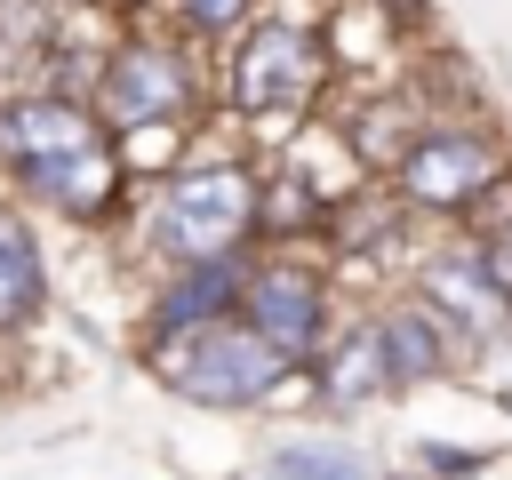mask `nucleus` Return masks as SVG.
<instances>
[{"instance_id": "1", "label": "nucleus", "mask_w": 512, "mask_h": 480, "mask_svg": "<svg viewBox=\"0 0 512 480\" xmlns=\"http://www.w3.org/2000/svg\"><path fill=\"white\" fill-rule=\"evenodd\" d=\"M256 208H264V160L256 152H184L176 168L136 184V200H128V216L112 232H120L128 272H160V264L248 248L256 240Z\"/></svg>"}, {"instance_id": "2", "label": "nucleus", "mask_w": 512, "mask_h": 480, "mask_svg": "<svg viewBox=\"0 0 512 480\" xmlns=\"http://www.w3.org/2000/svg\"><path fill=\"white\" fill-rule=\"evenodd\" d=\"M336 48L328 16L304 8H256L224 48H216V112L232 128H304L336 96Z\"/></svg>"}, {"instance_id": "3", "label": "nucleus", "mask_w": 512, "mask_h": 480, "mask_svg": "<svg viewBox=\"0 0 512 480\" xmlns=\"http://www.w3.org/2000/svg\"><path fill=\"white\" fill-rule=\"evenodd\" d=\"M136 360H144V376L168 400L208 408V416H264L288 392H304V368L272 336H256L240 312L232 320L176 328V336H136Z\"/></svg>"}, {"instance_id": "4", "label": "nucleus", "mask_w": 512, "mask_h": 480, "mask_svg": "<svg viewBox=\"0 0 512 480\" xmlns=\"http://www.w3.org/2000/svg\"><path fill=\"white\" fill-rule=\"evenodd\" d=\"M96 112L112 120V136L144 128V120H192L200 128L216 112V56L160 16H120L112 48H104Z\"/></svg>"}, {"instance_id": "5", "label": "nucleus", "mask_w": 512, "mask_h": 480, "mask_svg": "<svg viewBox=\"0 0 512 480\" xmlns=\"http://www.w3.org/2000/svg\"><path fill=\"white\" fill-rule=\"evenodd\" d=\"M512 168V144L488 112H424V128L408 136V152L392 160L400 200L416 208V224H464L472 200Z\"/></svg>"}, {"instance_id": "6", "label": "nucleus", "mask_w": 512, "mask_h": 480, "mask_svg": "<svg viewBox=\"0 0 512 480\" xmlns=\"http://www.w3.org/2000/svg\"><path fill=\"white\" fill-rule=\"evenodd\" d=\"M344 272H336V256L320 248V240H288V248H256V264H248V288H240V320L256 328V336H272L296 368H312L320 360V344L336 336V320H344Z\"/></svg>"}, {"instance_id": "7", "label": "nucleus", "mask_w": 512, "mask_h": 480, "mask_svg": "<svg viewBox=\"0 0 512 480\" xmlns=\"http://www.w3.org/2000/svg\"><path fill=\"white\" fill-rule=\"evenodd\" d=\"M408 288L432 296V304L456 320V336H464L472 352L512 344V296H504V280L488 272V256H480L472 232L440 224L432 240H416V256H408Z\"/></svg>"}, {"instance_id": "8", "label": "nucleus", "mask_w": 512, "mask_h": 480, "mask_svg": "<svg viewBox=\"0 0 512 480\" xmlns=\"http://www.w3.org/2000/svg\"><path fill=\"white\" fill-rule=\"evenodd\" d=\"M248 264H256V240L248 248H224V256H192V264L144 272L136 336H176V328H200V320H232L240 312V288H248Z\"/></svg>"}, {"instance_id": "9", "label": "nucleus", "mask_w": 512, "mask_h": 480, "mask_svg": "<svg viewBox=\"0 0 512 480\" xmlns=\"http://www.w3.org/2000/svg\"><path fill=\"white\" fill-rule=\"evenodd\" d=\"M304 392H312L328 416H360V408H384V400L400 392L392 352H384V328H376V304L336 320V336H328L320 360L304 368Z\"/></svg>"}, {"instance_id": "10", "label": "nucleus", "mask_w": 512, "mask_h": 480, "mask_svg": "<svg viewBox=\"0 0 512 480\" xmlns=\"http://www.w3.org/2000/svg\"><path fill=\"white\" fill-rule=\"evenodd\" d=\"M416 232H424L416 208H408L400 184L384 176V184H352V192H336V208H328V224H320V248H328L336 272L352 280V272H368V264H400V256H416V248H408Z\"/></svg>"}, {"instance_id": "11", "label": "nucleus", "mask_w": 512, "mask_h": 480, "mask_svg": "<svg viewBox=\"0 0 512 480\" xmlns=\"http://www.w3.org/2000/svg\"><path fill=\"white\" fill-rule=\"evenodd\" d=\"M376 328H384V352H392V376H400V392L456 376V368H464V352H472V344L456 336V320H448L432 296H416L408 280H400L392 296H376Z\"/></svg>"}, {"instance_id": "12", "label": "nucleus", "mask_w": 512, "mask_h": 480, "mask_svg": "<svg viewBox=\"0 0 512 480\" xmlns=\"http://www.w3.org/2000/svg\"><path fill=\"white\" fill-rule=\"evenodd\" d=\"M416 128H424L416 80H360V88L336 104V136H344V152H352L360 176H392V160L408 152Z\"/></svg>"}, {"instance_id": "13", "label": "nucleus", "mask_w": 512, "mask_h": 480, "mask_svg": "<svg viewBox=\"0 0 512 480\" xmlns=\"http://www.w3.org/2000/svg\"><path fill=\"white\" fill-rule=\"evenodd\" d=\"M48 320V240L40 216L0 184V344H24Z\"/></svg>"}, {"instance_id": "14", "label": "nucleus", "mask_w": 512, "mask_h": 480, "mask_svg": "<svg viewBox=\"0 0 512 480\" xmlns=\"http://www.w3.org/2000/svg\"><path fill=\"white\" fill-rule=\"evenodd\" d=\"M88 0H0V96L8 88H40L64 32L80 24Z\"/></svg>"}, {"instance_id": "15", "label": "nucleus", "mask_w": 512, "mask_h": 480, "mask_svg": "<svg viewBox=\"0 0 512 480\" xmlns=\"http://www.w3.org/2000/svg\"><path fill=\"white\" fill-rule=\"evenodd\" d=\"M264 480H384L352 432H280L264 448Z\"/></svg>"}, {"instance_id": "16", "label": "nucleus", "mask_w": 512, "mask_h": 480, "mask_svg": "<svg viewBox=\"0 0 512 480\" xmlns=\"http://www.w3.org/2000/svg\"><path fill=\"white\" fill-rule=\"evenodd\" d=\"M256 8H264V0H152L144 16H160V24H176L184 40H200V48L216 56V48H224V40H232V32H240V24L256 16Z\"/></svg>"}, {"instance_id": "17", "label": "nucleus", "mask_w": 512, "mask_h": 480, "mask_svg": "<svg viewBox=\"0 0 512 480\" xmlns=\"http://www.w3.org/2000/svg\"><path fill=\"white\" fill-rule=\"evenodd\" d=\"M408 464H416V480H480V472L496 464V448H464V440H416V448H408Z\"/></svg>"}, {"instance_id": "18", "label": "nucleus", "mask_w": 512, "mask_h": 480, "mask_svg": "<svg viewBox=\"0 0 512 480\" xmlns=\"http://www.w3.org/2000/svg\"><path fill=\"white\" fill-rule=\"evenodd\" d=\"M496 224H512V168H504V176H496V184L472 200V216H464L456 232H496Z\"/></svg>"}, {"instance_id": "19", "label": "nucleus", "mask_w": 512, "mask_h": 480, "mask_svg": "<svg viewBox=\"0 0 512 480\" xmlns=\"http://www.w3.org/2000/svg\"><path fill=\"white\" fill-rule=\"evenodd\" d=\"M368 8H376L384 24H400L408 40H424V32H432V0H368Z\"/></svg>"}, {"instance_id": "20", "label": "nucleus", "mask_w": 512, "mask_h": 480, "mask_svg": "<svg viewBox=\"0 0 512 480\" xmlns=\"http://www.w3.org/2000/svg\"><path fill=\"white\" fill-rule=\"evenodd\" d=\"M480 240V256H488V272L504 280V296H512V224H496V232H472Z\"/></svg>"}, {"instance_id": "21", "label": "nucleus", "mask_w": 512, "mask_h": 480, "mask_svg": "<svg viewBox=\"0 0 512 480\" xmlns=\"http://www.w3.org/2000/svg\"><path fill=\"white\" fill-rule=\"evenodd\" d=\"M88 8H112V16H144L152 0H88Z\"/></svg>"}, {"instance_id": "22", "label": "nucleus", "mask_w": 512, "mask_h": 480, "mask_svg": "<svg viewBox=\"0 0 512 480\" xmlns=\"http://www.w3.org/2000/svg\"><path fill=\"white\" fill-rule=\"evenodd\" d=\"M288 8H312V0H288Z\"/></svg>"}, {"instance_id": "23", "label": "nucleus", "mask_w": 512, "mask_h": 480, "mask_svg": "<svg viewBox=\"0 0 512 480\" xmlns=\"http://www.w3.org/2000/svg\"><path fill=\"white\" fill-rule=\"evenodd\" d=\"M392 480H400V472H392Z\"/></svg>"}]
</instances>
